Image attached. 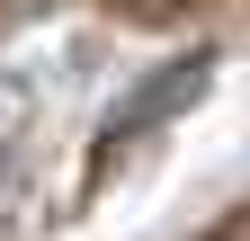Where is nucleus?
Segmentation results:
<instances>
[{"instance_id": "nucleus-1", "label": "nucleus", "mask_w": 250, "mask_h": 241, "mask_svg": "<svg viewBox=\"0 0 250 241\" xmlns=\"http://www.w3.org/2000/svg\"><path fill=\"white\" fill-rule=\"evenodd\" d=\"M197 89H206V54H188L170 80H143V99H125V107H116V125H107V143H99V161H116L143 125H161V116H170V107H188Z\"/></svg>"}, {"instance_id": "nucleus-2", "label": "nucleus", "mask_w": 250, "mask_h": 241, "mask_svg": "<svg viewBox=\"0 0 250 241\" xmlns=\"http://www.w3.org/2000/svg\"><path fill=\"white\" fill-rule=\"evenodd\" d=\"M116 9H179V0H116Z\"/></svg>"}, {"instance_id": "nucleus-3", "label": "nucleus", "mask_w": 250, "mask_h": 241, "mask_svg": "<svg viewBox=\"0 0 250 241\" xmlns=\"http://www.w3.org/2000/svg\"><path fill=\"white\" fill-rule=\"evenodd\" d=\"M0 9H18V0H0Z\"/></svg>"}]
</instances>
